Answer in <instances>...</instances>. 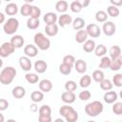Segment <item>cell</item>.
Instances as JSON below:
<instances>
[{
    "instance_id": "cell-1",
    "label": "cell",
    "mask_w": 122,
    "mask_h": 122,
    "mask_svg": "<svg viewBox=\"0 0 122 122\" xmlns=\"http://www.w3.org/2000/svg\"><path fill=\"white\" fill-rule=\"evenodd\" d=\"M16 75V70L13 67H6L1 71L0 73V82L3 85L10 84Z\"/></svg>"
},
{
    "instance_id": "cell-2",
    "label": "cell",
    "mask_w": 122,
    "mask_h": 122,
    "mask_svg": "<svg viewBox=\"0 0 122 122\" xmlns=\"http://www.w3.org/2000/svg\"><path fill=\"white\" fill-rule=\"evenodd\" d=\"M103 104L100 101H93L86 105L85 107V112L92 117H95L98 114H100L103 112Z\"/></svg>"
},
{
    "instance_id": "cell-3",
    "label": "cell",
    "mask_w": 122,
    "mask_h": 122,
    "mask_svg": "<svg viewBox=\"0 0 122 122\" xmlns=\"http://www.w3.org/2000/svg\"><path fill=\"white\" fill-rule=\"evenodd\" d=\"M34 43L35 45L38 47V49L42 50V51H46L50 48L51 46V41L49 38H47L42 32H38L34 35Z\"/></svg>"
},
{
    "instance_id": "cell-4",
    "label": "cell",
    "mask_w": 122,
    "mask_h": 122,
    "mask_svg": "<svg viewBox=\"0 0 122 122\" xmlns=\"http://www.w3.org/2000/svg\"><path fill=\"white\" fill-rule=\"evenodd\" d=\"M19 27V22L16 18H13V17H10L7 20V22L4 24L3 26V30H4V32L6 34H13L17 29Z\"/></svg>"
},
{
    "instance_id": "cell-5",
    "label": "cell",
    "mask_w": 122,
    "mask_h": 122,
    "mask_svg": "<svg viewBox=\"0 0 122 122\" xmlns=\"http://www.w3.org/2000/svg\"><path fill=\"white\" fill-rule=\"evenodd\" d=\"M14 50H15V48L11 45L10 42H5L2 44V46L0 48V55L2 57H8L14 51Z\"/></svg>"
},
{
    "instance_id": "cell-6",
    "label": "cell",
    "mask_w": 122,
    "mask_h": 122,
    "mask_svg": "<svg viewBox=\"0 0 122 122\" xmlns=\"http://www.w3.org/2000/svg\"><path fill=\"white\" fill-rule=\"evenodd\" d=\"M86 31L88 33L89 36L91 37H93V38H96V37H99L100 33H101V30L100 28L96 25V24H89L86 28Z\"/></svg>"
},
{
    "instance_id": "cell-7",
    "label": "cell",
    "mask_w": 122,
    "mask_h": 122,
    "mask_svg": "<svg viewBox=\"0 0 122 122\" xmlns=\"http://www.w3.org/2000/svg\"><path fill=\"white\" fill-rule=\"evenodd\" d=\"M102 30H103V32L105 33V35L107 36H112L114 34L115 32V25L113 22L112 21H106L104 24H103V27H102Z\"/></svg>"
},
{
    "instance_id": "cell-8",
    "label": "cell",
    "mask_w": 122,
    "mask_h": 122,
    "mask_svg": "<svg viewBox=\"0 0 122 122\" xmlns=\"http://www.w3.org/2000/svg\"><path fill=\"white\" fill-rule=\"evenodd\" d=\"M19 65L22 70L29 71L31 69V61L28 56H21L19 58Z\"/></svg>"
},
{
    "instance_id": "cell-9",
    "label": "cell",
    "mask_w": 122,
    "mask_h": 122,
    "mask_svg": "<svg viewBox=\"0 0 122 122\" xmlns=\"http://www.w3.org/2000/svg\"><path fill=\"white\" fill-rule=\"evenodd\" d=\"M24 53L26 54V56L28 57H34L37 55L38 53V50L35 46L30 44V45H27L25 48H24Z\"/></svg>"
},
{
    "instance_id": "cell-10",
    "label": "cell",
    "mask_w": 122,
    "mask_h": 122,
    "mask_svg": "<svg viewBox=\"0 0 122 122\" xmlns=\"http://www.w3.org/2000/svg\"><path fill=\"white\" fill-rule=\"evenodd\" d=\"M75 94L72 92H64L61 95V99L63 102L67 104H71L75 101Z\"/></svg>"
},
{
    "instance_id": "cell-11",
    "label": "cell",
    "mask_w": 122,
    "mask_h": 122,
    "mask_svg": "<svg viewBox=\"0 0 122 122\" xmlns=\"http://www.w3.org/2000/svg\"><path fill=\"white\" fill-rule=\"evenodd\" d=\"M24 42H25V40L21 35H14L10 38V43L15 49H19V48L23 47Z\"/></svg>"
},
{
    "instance_id": "cell-12",
    "label": "cell",
    "mask_w": 122,
    "mask_h": 122,
    "mask_svg": "<svg viewBox=\"0 0 122 122\" xmlns=\"http://www.w3.org/2000/svg\"><path fill=\"white\" fill-rule=\"evenodd\" d=\"M103 99H104V101H105L106 103H108V104H112V103H114V102L116 101V99H117V93H116L115 92H112V91L107 92L104 94Z\"/></svg>"
},
{
    "instance_id": "cell-13",
    "label": "cell",
    "mask_w": 122,
    "mask_h": 122,
    "mask_svg": "<svg viewBox=\"0 0 122 122\" xmlns=\"http://www.w3.org/2000/svg\"><path fill=\"white\" fill-rule=\"evenodd\" d=\"M43 20L47 25H53L57 21V15L54 12H47L44 15Z\"/></svg>"
},
{
    "instance_id": "cell-14",
    "label": "cell",
    "mask_w": 122,
    "mask_h": 122,
    "mask_svg": "<svg viewBox=\"0 0 122 122\" xmlns=\"http://www.w3.org/2000/svg\"><path fill=\"white\" fill-rule=\"evenodd\" d=\"M58 23H59V26L64 28L65 26L72 23V18L71 15L67 14V13H64L62 15H60V17L58 18Z\"/></svg>"
},
{
    "instance_id": "cell-15",
    "label": "cell",
    "mask_w": 122,
    "mask_h": 122,
    "mask_svg": "<svg viewBox=\"0 0 122 122\" xmlns=\"http://www.w3.org/2000/svg\"><path fill=\"white\" fill-rule=\"evenodd\" d=\"M11 93H12V96H13V97H15V98H17V99H20V98H22V97L25 96V94H26V90H25L23 87H21V86H16V87H14V88L12 89Z\"/></svg>"
},
{
    "instance_id": "cell-16",
    "label": "cell",
    "mask_w": 122,
    "mask_h": 122,
    "mask_svg": "<svg viewBox=\"0 0 122 122\" xmlns=\"http://www.w3.org/2000/svg\"><path fill=\"white\" fill-rule=\"evenodd\" d=\"M39 89L44 92H49L52 89V84L48 79H43L39 82Z\"/></svg>"
},
{
    "instance_id": "cell-17",
    "label": "cell",
    "mask_w": 122,
    "mask_h": 122,
    "mask_svg": "<svg viewBox=\"0 0 122 122\" xmlns=\"http://www.w3.org/2000/svg\"><path fill=\"white\" fill-rule=\"evenodd\" d=\"M47 68H48V65H47V63H46L45 61H43V60H37V61H35V63H34V70H35L38 73H43V72H45L46 70H47Z\"/></svg>"
},
{
    "instance_id": "cell-18",
    "label": "cell",
    "mask_w": 122,
    "mask_h": 122,
    "mask_svg": "<svg viewBox=\"0 0 122 122\" xmlns=\"http://www.w3.org/2000/svg\"><path fill=\"white\" fill-rule=\"evenodd\" d=\"M45 32L49 36H55L58 32V26L56 24L53 25H46L45 27Z\"/></svg>"
},
{
    "instance_id": "cell-19",
    "label": "cell",
    "mask_w": 122,
    "mask_h": 122,
    "mask_svg": "<svg viewBox=\"0 0 122 122\" xmlns=\"http://www.w3.org/2000/svg\"><path fill=\"white\" fill-rule=\"evenodd\" d=\"M87 38H88V33H87L86 30H80L75 34V41L77 43H79V44L86 42L87 41Z\"/></svg>"
},
{
    "instance_id": "cell-20",
    "label": "cell",
    "mask_w": 122,
    "mask_h": 122,
    "mask_svg": "<svg viewBox=\"0 0 122 122\" xmlns=\"http://www.w3.org/2000/svg\"><path fill=\"white\" fill-rule=\"evenodd\" d=\"M74 68H75V70H76V71L78 73H84L87 71V64H86V62L84 60L79 59V60L75 61Z\"/></svg>"
},
{
    "instance_id": "cell-21",
    "label": "cell",
    "mask_w": 122,
    "mask_h": 122,
    "mask_svg": "<svg viewBox=\"0 0 122 122\" xmlns=\"http://www.w3.org/2000/svg\"><path fill=\"white\" fill-rule=\"evenodd\" d=\"M109 53H110V57L112 58V59H118L119 56L121 55V49L118 46H112L110 49Z\"/></svg>"
},
{
    "instance_id": "cell-22",
    "label": "cell",
    "mask_w": 122,
    "mask_h": 122,
    "mask_svg": "<svg viewBox=\"0 0 122 122\" xmlns=\"http://www.w3.org/2000/svg\"><path fill=\"white\" fill-rule=\"evenodd\" d=\"M17 11H18V8L17 5L14 3H10L5 7V12L8 15H14L17 13Z\"/></svg>"
},
{
    "instance_id": "cell-23",
    "label": "cell",
    "mask_w": 122,
    "mask_h": 122,
    "mask_svg": "<svg viewBox=\"0 0 122 122\" xmlns=\"http://www.w3.org/2000/svg\"><path fill=\"white\" fill-rule=\"evenodd\" d=\"M85 26V20L81 17H76L73 21H72V28L76 30H82V28Z\"/></svg>"
},
{
    "instance_id": "cell-24",
    "label": "cell",
    "mask_w": 122,
    "mask_h": 122,
    "mask_svg": "<svg viewBox=\"0 0 122 122\" xmlns=\"http://www.w3.org/2000/svg\"><path fill=\"white\" fill-rule=\"evenodd\" d=\"M55 10L59 12H65L68 10V3L67 1L64 0H60L58 2H56L55 4Z\"/></svg>"
},
{
    "instance_id": "cell-25",
    "label": "cell",
    "mask_w": 122,
    "mask_h": 122,
    "mask_svg": "<svg viewBox=\"0 0 122 122\" xmlns=\"http://www.w3.org/2000/svg\"><path fill=\"white\" fill-rule=\"evenodd\" d=\"M83 50H84L86 52H92V51L95 50V42H94L93 40H87V41L84 43Z\"/></svg>"
},
{
    "instance_id": "cell-26",
    "label": "cell",
    "mask_w": 122,
    "mask_h": 122,
    "mask_svg": "<svg viewBox=\"0 0 122 122\" xmlns=\"http://www.w3.org/2000/svg\"><path fill=\"white\" fill-rule=\"evenodd\" d=\"M30 98L31 100L34 102V103H38V102H41L44 98V94L42 92H38V91H34L31 92L30 94Z\"/></svg>"
},
{
    "instance_id": "cell-27",
    "label": "cell",
    "mask_w": 122,
    "mask_h": 122,
    "mask_svg": "<svg viewBox=\"0 0 122 122\" xmlns=\"http://www.w3.org/2000/svg\"><path fill=\"white\" fill-rule=\"evenodd\" d=\"M92 78L95 82L97 83H101L104 79H105V76H104V72L100 70H96L92 72Z\"/></svg>"
},
{
    "instance_id": "cell-28",
    "label": "cell",
    "mask_w": 122,
    "mask_h": 122,
    "mask_svg": "<svg viewBox=\"0 0 122 122\" xmlns=\"http://www.w3.org/2000/svg\"><path fill=\"white\" fill-rule=\"evenodd\" d=\"M39 19H34V18H31L30 17L27 21V27L30 29V30H35L39 27Z\"/></svg>"
},
{
    "instance_id": "cell-29",
    "label": "cell",
    "mask_w": 122,
    "mask_h": 122,
    "mask_svg": "<svg viewBox=\"0 0 122 122\" xmlns=\"http://www.w3.org/2000/svg\"><path fill=\"white\" fill-rule=\"evenodd\" d=\"M31 10H32V6H30V5L25 3V4L21 7L20 12H21V14H22L23 16H30Z\"/></svg>"
},
{
    "instance_id": "cell-30",
    "label": "cell",
    "mask_w": 122,
    "mask_h": 122,
    "mask_svg": "<svg viewBox=\"0 0 122 122\" xmlns=\"http://www.w3.org/2000/svg\"><path fill=\"white\" fill-rule=\"evenodd\" d=\"M51 113V109L49 105H43L39 109V115L41 116H50Z\"/></svg>"
},
{
    "instance_id": "cell-31",
    "label": "cell",
    "mask_w": 122,
    "mask_h": 122,
    "mask_svg": "<svg viewBox=\"0 0 122 122\" xmlns=\"http://www.w3.org/2000/svg\"><path fill=\"white\" fill-rule=\"evenodd\" d=\"M108 18V13L104 10H98L95 13V19L97 22H106Z\"/></svg>"
},
{
    "instance_id": "cell-32",
    "label": "cell",
    "mask_w": 122,
    "mask_h": 122,
    "mask_svg": "<svg viewBox=\"0 0 122 122\" xmlns=\"http://www.w3.org/2000/svg\"><path fill=\"white\" fill-rule=\"evenodd\" d=\"M106 52H107V48L104 45L100 44V45H98V46L95 47L94 53H95L96 56H104L106 54Z\"/></svg>"
},
{
    "instance_id": "cell-33",
    "label": "cell",
    "mask_w": 122,
    "mask_h": 122,
    "mask_svg": "<svg viewBox=\"0 0 122 122\" xmlns=\"http://www.w3.org/2000/svg\"><path fill=\"white\" fill-rule=\"evenodd\" d=\"M91 81H92L91 76H90V75H88V74H85L84 76H82V77L80 78L79 84H80V86H81L82 88H87V87H89V86H90Z\"/></svg>"
},
{
    "instance_id": "cell-34",
    "label": "cell",
    "mask_w": 122,
    "mask_h": 122,
    "mask_svg": "<svg viewBox=\"0 0 122 122\" xmlns=\"http://www.w3.org/2000/svg\"><path fill=\"white\" fill-rule=\"evenodd\" d=\"M107 12H108V15L112 16V17H117L119 15V10L117 7H114L112 5L109 6L108 9H107Z\"/></svg>"
},
{
    "instance_id": "cell-35",
    "label": "cell",
    "mask_w": 122,
    "mask_h": 122,
    "mask_svg": "<svg viewBox=\"0 0 122 122\" xmlns=\"http://www.w3.org/2000/svg\"><path fill=\"white\" fill-rule=\"evenodd\" d=\"M111 61L112 59L108 56H103L101 58V61H100V64H99V68L100 69H108L110 68V65H111Z\"/></svg>"
},
{
    "instance_id": "cell-36",
    "label": "cell",
    "mask_w": 122,
    "mask_h": 122,
    "mask_svg": "<svg viewBox=\"0 0 122 122\" xmlns=\"http://www.w3.org/2000/svg\"><path fill=\"white\" fill-rule=\"evenodd\" d=\"M100 84V88L103 90V91H111L112 89V81L111 80H109V79H104L101 83H99Z\"/></svg>"
},
{
    "instance_id": "cell-37",
    "label": "cell",
    "mask_w": 122,
    "mask_h": 122,
    "mask_svg": "<svg viewBox=\"0 0 122 122\" xmlns=\"http://www.w3.org/2000/svg\"><path fill=\"white\" fill-rule=\"evenodd\" d=\"M67 122H76L78 119V113L76 111L72 110L69 114H67V116L65 117Z\"/></svg>"
},
{
    "instance_id": "cell-38",
    "label": "cell",
    "mask_w": 122,
    "mask_h": 122,
    "mask_svg": "<svg viewBox=\"0 0 122 122\" xmlns=\"http://www.w3.org/2000/svg\"><path fill=\"white\" fill-rule=\"evenodd\" d=\"M71 68H72L71 66L62 63V64L59 66V71H60L62 74H64V75H68V74L71 73Z\"/></svg>"
},
{
    "instance_id": "cell-39",
    "label": "cell",
    "mask_w": 122,
    "mask_h": 122,
    "mask_svg": "<svg viewBox=\"0 0 122 122\" xmlns=\"http://www.w3.org/2000/svg\"><path fill=\"white\" fill-rule=\"evenodd\" d=\"M71 11L72 12H79V11H81V10H82V4L79 2V1H73V2H71Z\"/></svg>"
},
{
    "instance_id": "cell-40",
    "label": "cell",
    "mask_w": 122,
    "mask_h": 122,
    "mask_svg": "<svg viewBox=\"0 0 122 122\" xmlns=\"http://www.w3.org/2000/svg\"><path fill=\"white\" fill-rule=\"evenodd\" d=\"M76 88H77V85H76V83H75L74 81H72V80H69V81H67L66 84H65V89H66L67 92H73L76 90Z\"/></svg>"
},
{
    "instance_id": "cell-41",
    "label": "cell",
    "mask_w": 122,
    "mask_h": 122,
    "mask_svg": "<svg viewBox=\"0 0 122 122\" xmlns=\"http://www.w3.org/2000/svg\"><path fill=\"white\" fill-rule=\"evenodd\" d=\"M25 77H26V80L29 82V83H30V84H35V83H37L38 82V75H36L35 73H27L26 75H25Z\"/></svg>"
},
{
    "instance_id": "cell-42",
    "label": "cell",
    "mask_w": 122,
    "mask_h": 122,
    "mask_svg": "<svg viewBox=\"0 0 122 122\" xmlns=\"http://www.w3.org/2000/svg\"><path fill=\"white\" fill-rule=\"evenodd\" d=\"M63 63L64 64H67V65H70V66H73L75 64V58L73 55H71V54H68L66 56H64L63 58Z\"/></svg>"
},
{
    "instance_id": "cell-43",
    "label": "cell",
    "mask_w": 122,
    "mask_h": 122,
    "mask_svg": "<svg viewBox=\"0 0 122 122\" xmlns=\"http://www.w3.org/2000/svg\"><path fill=\"white\" fill-rule=\"evenodd\" d=\"M72 110H73V108H72V107L68 106V105H65V106H62V107L60 108L59 112H60V114H61L62 116L66 117V116H67V114H69Z\"/></svg>"
},
{
    "instance_id": "cell-44",
    "label": "cell",
    "mask_w": 122,
    "mask_h": 122,
    "mask_svg": "<svg viewBox=\"0 0 122 122\" xmlns=\"http://www.w3.org/2000/svg\"><path fill=\"white\" fill-rule=\"evenodd\" d=\"M112 83L116 87H122V73H116L112 77Z\"/></svg>"
},
{
    "instance_id": "cell-45",
    "label": "cell",
    "mask_w": 122,
    "mask_h": 122,
    "mask_svg": "<svg viewBox=\"0 0 122 122\" xmlns=\"http://www.w3.org/2000/svg\"><path fill=\"white\" fill-rule=\"evenodd\" d=\"M120 68H121V64H120V62H119L118 59H112V60L111 61L110 69H111L112 71H116L120 70Z\"/></svg>"
},
{
    "instance_id": "cell-46",
    "label": "cell",
    "mask_w": 122,
    "mask_h": 122,
    "mask_svg": "<svg viewBox=\"0 0 122 122\" xmlns=\"http://www.w3.org/2000/svg\"><path fill=\"white\" fill-rule=\"evenodd\" d=\"M112 112L117 114V115H120L122 114V102H116L113 104L112 106Z\"/></svg>"
},
{
    "instance_id": "cell-47",
    "label": "cell",
    "mask_w": 122,
    "mask_h": 122,
    "mask_svg": "<svg viewBox=\"0 0 122 122\" xmlns=\"http://www.w3.org/2000/svg\"><path fill=\"white\" fill-rule=\"evenodd\" d=\"M41 14V10L36 7V6H32V10H31V13H30V17L34 18V19H38L39 16Z\"/></svg>"
},
{
    "instance_id": "cell-48",
    "label": "cell",
    "mask_w": 122,
    "mask_h": 122,
    "mask_svg": "<svg viewBox=\"0 0 122 122\" xmlns=\"http://www.w3.org/2000/svg\"><path fill=\"white\" fill-rule=\"evenodd\" d=\"M78 97L79 99H81L82 101H86V100H89L91 98V92L87 90H84L82 92H80V93L78 94Z\"/></svg>"
},
{
    "instance_id": "cell-49",
    "label": "cell",
    "mask_w": 122,
    "mask_h": 122,
    "mask_svg": "<svg viewBox=\"0 0 122 122\" xmlns=\"http://www.w3.org/2000/svg\"><path fill=\"white\" fill-rule=\"evenodd\" d=\"M9 107V103L6 99H0V110L1 111H5L7 108Z\"/></svg>"
},
{
    "instance_id": "cell-50",
    "label": "cell",
    "mask_w": 122,
    "mask_h": 122,
    "mask_svg": "<svg viewBox=\"0 0 122 122\" xmlns=\"http://www.w3.org/2000/svg\"><path fill=\"white\" fill-rule=\"evenodd\" d=\"M38 122H51V115L50 116H38Z\"/></svg>"
},
{
    "instance_id": "cell-51",
    "label": "cell",
    "mask_w": 122,
    "mask_h": 122,
    "mask_svg": "<svg viewBox=\"0 0 122 122\" xmlns=\"http://www.w3.org/2000/svg\"><path fill=\"white\" fill-rule=\"evenodd\" d=\"M111 4L114 7H120L122 6V0H111Z\"/></svg>"
},
{
    "instance_id": "cell-52",
    "label": "cell",
    "mask_w": 122,
    "mask_h": 122,
    "mask_svg": "<svg viewBox=\"0 0 122 122\" xmlns=\"http://www.w3.org/2000/svg\"><path fill=\"white\" fill-rule=\"evenodd\" d=\"M89 4H90V1H89V0H86V1H84V2L82 3V7L85 8V7H87Z\"/></svg>"
},
{
    "instance_id": "cell-53",
    "label": "cell",
    "mask_w": 122,
    "mask_h": 122,
    "mask_svg": "<svg viewBox=\"0 0 122 122\" xmlns=\"http://www.w3.org/2000/svg\"><path fill=\"white\" fill-rule=\"evenodd\" d=\"M4 19H5V17H4L3 12H0V23H3L4 22Z\"/></svg>"
},
{
    "instance_id": "cell-54",
    "label": "cell",
    "mask_w": 122,
    "mask_h": 122,
    "mask_svg": "<svg viewBox=\"0 0 122 122\" xmlns=\"http://www.w3.org/2000/svg\"><path fill=\"white\" fill-rule=\"evenodd\" d=\"M54 122H65L62 118H56L55 120H54Z\"/></svg>"
},
{
    "instance_id": "cell-55",
    "label": "cell",
    "mask_w": 122,
    "mask_h": 122,
    "mask_svg": "<svg viewBox=\"0 0 122 122\" xmlns=\"http://www.w3.org/2000/svg\"><path fill=\"white\" fill-rule=\"evenodd\" d=\"M118 60H119V62H120V64H121V66H122V54L119 56V58H118Z\"/></svg>"
},
{
    "instance_id": "cell-56",
    "label": "cell",
    "mask_w": 122,
    "mask_h": 122,
    "mask_svg": "<svg viewBox=\"0 0 122 122\" xmlns=\"http://www.w3.org/2000/svg\"><path fill=\"white\" fill-rule=\"evenodd\" d=\"M0 116H1V122H4V116H3V114H0Z\"/></svg>"
},
{
    "instance_id": "cell-57",
    "label": "cell",
    "mask_w": 122,
    "mask_h": 122,
    "mask_svg": "<svg viewBox=\"0 0 122 122\" xmlns=\"http://www.w3.org/2000/svg\"><path fill=\"white\" fill-rule=\"evenodd\" d=\"M7 122H16V121H15L14 119H9V120H8Z\"/></svg>"
},
{
    "instance_id": "cell-58",
    "label": "cell",
    "mask_w": 122,
    "mask_h": 122,
    "mask_svg": "<svg viewBox=\"0 0 122 122\" xmlns=\"http://www.w3.org/2000/svg\"><path fill=\"white\" fill-rule=\"evenodd\" d=\"M119 96H120V98L122 99V91H121V92H119Z\"/></svg>"
},
{
    "instance_id": "cell-59",
    "label": "cell",
    "mask_w": 122,
    "mask_h": 122,
    "mask_svg": "<svg viewBox=\"0 0 122 122\" xmlns=\"http://www.w3.org/2000/svg\"><path fill=\"white\" fill-rule=\"evenodd\" d=\"M87 122H95V121H92V120H90V121H87Z\"/></svg>"
},
{
    "instance_id": "cell-60",
    "label": "cell",
    "mask_w": 122,
    "mask_h": 122,
    "mask_svg": "<svg viewBox=\"0 0 122 122\" xmlns=\"http://www.w3.org/2000/svg\"><path fill=\"white\" fill-rule=\"evenodd\" d=\"M106 122H109V121H106Z\"/></svg>"
},
{
    "instance_id": "cell-61",
    "label": "cell",
    "mask_w": 122,
    "mask_h": 122,
    "mask_svg": "<svg viewBox=\"0 0 122 122\" xmlns=\"http://www.w3.org/2000/svg\"><path fill=\"white\" fill-rule=\"evenodd\" d=\"M119 122H122V121H119Z\"/></svg>"
}]
</instances>
